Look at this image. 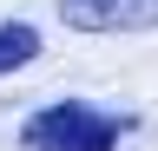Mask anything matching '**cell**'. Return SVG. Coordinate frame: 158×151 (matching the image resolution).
I'll use <instances>...</instances> for the list:
<instances>
[{"mask_svg":"<svg viewBox=\"0 0 158 151\" xmlns=\"http://www.w3.org/2000/svg\"><path fill=\"white\" fill-rule=\"evenodd\" d=\"M27 59H40V26H27V20H0V79L20 72Z\"/></svg>","mask_w":158,"mask_h":151,"instance_id":"cell-3","label":"cell"},{"mask_svg":"<svg viewBox=\"0 0 158 151\" xmlns=\"http://www.w3.org/2000/svg\"><path fill=\"white\" fill-rule=\"evenodd\" d=\"M73 33H145L158 26V0H59Z\"/></svg>","mask_w":158,"mask_h":151,"instance_id":"cell-2","label":"cell"},{"mask_svg":"<svg viewBox=\"0 0 158 151\" xmlns=\"http://www.w3.org/2000/svg\"><path fill=\"white\" fill-rule=\"evenodd\" d=\"M125 131H132V112H99V105L59 99L20 125V151H112Z\"/></svg>","mask_w":158,"mask_h":151,"instance_id":"cell-1","label":"cell"}]
</instances>
